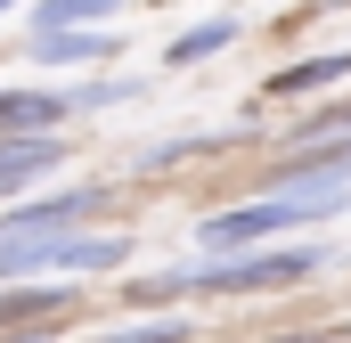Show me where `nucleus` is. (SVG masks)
Returning a JSON list of instances; mask_svg holds the SVG:
<instances>
[{"instance_id":"f257e3e1","label":"nucleus","mask_w":351,"mask_h":343,"mask_svg":"<svg viewBox=\"0 0 351 343\" xmlns=\"http://www.w3.org/2000/svg\"><path fill=\"white\" fill-rule=\"evenodd\" d=\"M335 246H245V254H204V261H180V270H156L139 278L147 303H172V294H286V286H311L327 278Z\"/></svg>"},{"instance_id":"f03ea898","label":"nucleus","mask_w":351,"mask_h":343,"mask_svg":"<svg viewBox=\"0 0 351 343\" xmlns=\"http://www.w3.org/2000/svg\"><path fill=\"white\" fill-rule=\"evenodd\" d=\"M351 204V180H327V188H269V196H245L229 213H204L196 221V246L204 254H245V246H286L294 229H319Z\"/></svg>"},{"instance_id":"7ed1b4c3","label":"nucleus","mask_w":351,"mask_h":343,"mask_svg":"<svg viewBox=\"0 0 351 343\" xmlns=\"http://www.w3.org/2000/svg\"><path fill=\"white\" fill-rule=\"evenodd\" d=\"M98 204H106V188H33V196H8V204H0V246L66 237V229H82Z\"/></svg>"},{"instance_id":"20e7f679","label":"nucleus","mask_w":351,"mask_h":343,"mask_svg":"<svg viewBox=\"0 0 351 343\" xmlns=\"http://www.w3.org/2000/svg\"><path fill=\"white\" fill-rule=\"evenodd\" d=\"M74 115V90H41V82H0V139H41Z\"/></svg>"},{"instance_id":"39448f33","label":"nucleus","mask_w":351,"mask_h":343,"mask_svg":"<svg viewBox=\"0 0 351 343\" xmlns=\"http://www.w3.org/2000/svg\"><path fill=\"white\" fill-rule=\"evenodd\" d=\"M25 58L33 66H106V58H123V33L114 25H98V33H25Z\"/></svg>"},{"instance_id":"423d86ee","label":"nucleus","mask_w":351,"mask_h":343,"mask_svg":"<svg viewBox=\"0 0 351 343\" xmlns=\"http://www.w3.org/2000/svg\"><path fill=\"white\" fill-rule=\"evenodd\" d=\"M58 164H66V131H41V139H0V204H8V196H25L33 180H49Z\"/></svg>"},{"instance_id":"0eeeda50","label":"nucleus","mask_w":351,"mask_h":343,"mask_svg":"<svg viewBox=\"0 0 351 343\" xmlns=\"http://www.w3.org/2000/svg\"><path fill=\"white\" fill-rule=\"evenodd\" d=\"M351 82V49H311V58H294V66H278L269 74V98H327V90Z\"/></svg>"},{"instance_id":"6e6552de","label":"nucleus","mask_w":351,"mask_h":343,"mask_svg":"<svg viewBox=\"0 0 351 343\" xmlns=\"http://www.w3.org/2000/svg\"><path fill=\"white\" fill-rule=\"evenodd\" d=\"M237 33H245V25H237L229 8H213V16H196L188 33H172V41H164V66H172V74H188V66H204V58L237 49Z\"/></svg>"},{"instance_id":"1a4fd4ad","label":"nucleus","mask_w":351,"mask_h":343,"mask_svg":"<svg viewBox=\"0 0 351 343\" xmlns=\"http://www.w3.org/2000/svg\"><path fill=\"white\" fill-rule=\"evenodd\" d=\"M131 0H33L25 8V33H98V25H114Z\"/></svg>"},{"instance_id":"9d476101","label":"nucleus","mask_w":351,"mask_h":343,"mask_svg":"<svg viewBox=\"0 0 351 343\" xmlns=\"http://www.w3.org/2000/svg\"><path fill=\"white\" fill-rule=\"evenodd\" d=\"M90 343H196L188 319H139V327H114V335H90Z\"/></svg>"},{"instance_id":"9b49d317","label":"nucleus","mask_w":351,"mask_h":343,"mask_svg":"<svg viewBox=\"0 0 351 343\" xmlns=\"http://www.w3.org/2000/svg\"><path fill=\"white\" fill-rule=\"evenodd\" d=\"M0 343H58V319H41V327H0Z\"/></svg>"},{"instance_id":"f8f14e48","label":"nucleus","mask_w":351,"mask_h":343,"mask_svg":"<svg viewBox=\"0 0 351 343\" xmlns=\"http://www.w3.org/2000/svg\"><path fill=\"white\" fill-rule=\"evenodd\" d=\"M262 343H343V335H327V327H294V335H262Z\"/></svg>"},{"instance_id":"ddd939ff","label":"nucleus","mask_w":351,"mask_h":343,"mask_svg":"<svg viewBox=\"0 0 351 343\" xmlns=\"http://www.w3.org/2000/svg\"><path fill=\"white\" fill-rule=\"evenodd\" d=\"M16 8H25V0H0V16H16Z\"/></svg>"},{"instance_id":"4468645a","label":"nucleus","mask_w":351,"mask_h":343,"mask_svg":"<svg viewBox=\"0 0 351 343\" xmlns=\"http://www.w3.org/2000/svg\"><path fill=\"white\" fill-rule=\"evenodd\" d=\"M327 8H351V0H327Z\"/></svg>"},{"instance_id":"2eb2a0df","label":"nucleus","mask_w":351,"mask_h":343,"mask_svg":"<svg viewBox=\"0 0 351 343\" xmlns=\"http://www.w3.org/2000/svg\"><path fill=\"white\" fill-rule=\"evenodd\" d=\"M343 343H351V327H343Z\"/></svg>"},{"instance_id":"dca6fc26","label":"nucleus","mask_w":351,"mask_h":343,"mask_svg":"<svg viewBox=\"0 0 351 343\" xmlns=\"http://www.w3.org/2000/svg\"><path fill=\"white\" fill-rule=\"evenodd\" d=\"M213 8H221V0H213Z\"/></svg>"}]
</instances>
